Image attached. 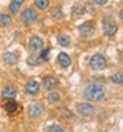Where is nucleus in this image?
Here are the masks:
<instances>
[{
	"mask_svg": "<svg viewBox=\"0 0 123 132\" xmlns=\"http://www.w3.org/2000/svg\"><path fill=\"white\" fill-rule=\"evenodd\" d=\"M83 96L87 99V101H91V102H98V101H102L105 98V91L102 87H99L97 85H91L89 86L87 89L83 93Z\"/></svg>",
	"mask_w": 123,
	"mask_h": 132,
	"instance_id": "obj_1",
	"label": "nucleus"
},
{
	"mask_svg": "<svg viewBox=\"0 0 123 132\" xmlns=\"http://www.w3.org/2000/svg\"><path fill=\"white\" fill-rule=\"evenodd\" d=\"M118 30V27L115 24L114 19L111 17H105L103 20V32L106 36H114Z\"/></svg>",
	"mask_w": 123,
	"mask_h": 132,
	"instance_id": "obj_2",
	"label": "nucleus"
},
{
	"mask_svg": "<svg viewBox=\"0 0 123 132\" xmlns=\"http://www.w3.org/2000/svg\"><path fill=\"white\" fill-rule=\"evenodd\" d=\"M90 66L94 70H102L106 68V58L102 54H95L90 60Z\"/></svg>",
	"mask_w": 123,
	"mask_h": 132,
	"instance_id": "obj_3",
	"label": "nucleus"
},
{
	"mask_svg": "<svg viewBox=\"0 0 123 132\" xmlns=\"http://www.w3.org/2000/svg\"><path fill=\"white\" fill-rule=\"evenodd\" d=\"M36 19H37V13H36V11L32 9V8H27L21 12V20H23L25 24L35 23Z\"/></svg>",
	"mask_w": 123,
	"mask_h": 132,
	"instance_id": "obj_4",
	"label": "nucleus"
},
{
	"mask_svg": "<svg viewBox=\"0 0 123 132\" xmlns=\"http://www.w3.org/2000/svg\"><path fill=\"white\" fill-rule=\"evenodd\" d=\"M77 111L82 116H91L95 110L91 104H89V103H80L77 106Z\"/></svg>",
	"mask_w": 123,
	"mask_h": 132,
	"instance_id": "obj_5",
	"label": "nucleus"
},
{
	"mask_svg": "<svg viewBox=\"0 0 123 132\" xmlns=\"http://www.w3.org/2000/svg\"><path fill=\"white\" fill-rule=\"evenodd\" d=\"M42 46H44V42H42V40L40 37H36V36L30 37V40H29V49L33 53L40 52L42 49Z\"/></svg>",
	"mask_w": 123,
	"mask_h": 132,
	"instance_id": "obj_6",
	"label": "nucleus"
},
{
	"mask_svg": "<svg viewBox=\"0 0 123 132\" xmlns=\"http://www.w3.org/2000/svg\"><path fill=\"white\" fill-rule=\"evenodd\" d=\"M42 111H44V108H42V106H41L40 103H33V104H30V106L28 107V110H27L28 115L32 116V118L40 116V115L42 114Z\"/></svg>",
	"mask_w": 123,
	"mask_h": 132,
	"instance_id": "obj_7",
	"label": "nucleus"
},
{
	"mask_svg": "<svg viewBox=\"0 0 123 132\" xmlns=\"http://www.w3.org/2000/svg\"><path fill=\"white\" fill-rule=\"evenodd\" d=\"M40 90V85L36 82V81H29L27 82L25 85V91L29 94V95H36Z\"/></svg>",
	"mask_w": 123,
	"mask_h": 132,
	"instance_id": "obj_8",
	"label": "nucleus"
},
{
	"mask_svg": "<svg viewBox=\"0 0 123 132\" xmlns=\"http://www.w3.org/2000/svg\"><path fill=\"white\" fill-rule=\"evenodd\" d=\"M42 85H44V87H45L47 90H54L56 87H57V79L56 78H53V77H45L44 78V81H42Z\"/></svg>",
	"mask_w": 123,
	"mask_h": 132,
	"instance_id": "obj_9",
	"label": "nucleus"
},
{
	"mask_svg": "<svg viewBox=\"0 0 123 132\" xmlns=\"http://www.w3.org/2000/svg\"><path fill=\"white\" fill-rule=\"evenodd\" d=\"M4 110L8 114H15L19 110V106H17V103L13 101V99H8V101L4 103Z\"/></svg>",
	"mask_w": 123,
	"mask_h": 132,
	"instance_id": "obj_10",
	"label": "nucleus"
},
{
	"mask_svg": "<svg viewBox=\"0 0 123 132\" xmlns=\"http://www.w3.org/2000/svg\"><path fill=\"white\" fill-rule=\"evenodd\" d=\"M2 96H3L4 99H15V96H16V89H15L13 86H7V87H4Z\"/></svg>",
	"mask_w": 123,
	"mask_h": 132,
	"instance_id": "obj_11",
	"label": "nucleus"
},
{
	"mask_svg": "<svg viewBox=\"0 0 123 132\" xmlns=\"http://www.w3.org/2000/svg\"><path fill=\"white\" fill-rule=\"evenodd\" d=\"M80 32L83 36H91L93 32H94V27H93L91 23H85L83 25L80 27Z\"/></svg>",
	"mask_w": 123,
	"mask_h": 132,
	"instance_id": "obj_12",
	"label": "nucleus"
},
{
	"mask_svg": "<svg viewBox=\"0 0 123 132\" xmlns=\"http://www.w3.org/2000/svg\"><path fill=\"white\" fill-rule=\"evenodd\" d=\"M58 62H60V65L62 66V68H68L72 61H70V57L66 53H60L58 54Z\"/></svg>",
	"mask_w": 123,
	"mask_h": 132,
	"instance_id": "obj_13",
	"label": "nucleus"
},
{
	"mask_svg": "<svg viewBox=\"0 0 123 132\" xmlns=\"http://www.w3.org/2000/svg\"><path fill=\"white\" fill-rule=\"evenodd\" d=\"M23 3H24V0H13V2L9 4V8H8L11 11V13H17Z\"/></svg>",
	"mask_w": 123,
	"mask_h": 132,
	"instance_id": "obj_14",
	"label": "nucleus"
},
{
	"mask_svg": "<svg viewBox=\"0 0 123 132\" xmlns=\"http://www.w3.org/2000/svg\"><path fill=\"white\" fill-rule=\"evenodd\" d=\"M17 61H19V57L16 56L15 53H7L4 56V62L7 65H15Z\"/></svg>",
	"mask_w": 123,
	"mask_h": 132,
	"instance_id": "obj_15",
	"label": "nucleus"
},
{
	"mask_svg": "<svg viewBox=\"0 0 123 132\" xmlns=\"http://www.w3.org/2000/svg\"><path fill=\"white\" fill-rule=\"evenodd\" d=\"M35 4L39 9H45L49 5V0H35Z\"/></svg>",
	"mask_w": 123,
	"mask_h": 132,
	"instance_id": "obj_16",
	"label": "nucleus"
},
{
	"mask_svg": "<svg viewBox=\"0 0 123 132\" xmlns=\"http://www.w3.org/2000/svg\"><path fill=\"white\" fill-rule=\"evenodd\" d=\"M9 24H11V16L0 15V25H9Z\"/></svg>",
	"mask_w": 123,
	"mask_h": 132,
	"instance_id": "obj_17",
	"label": "nucleus"
},
{
	"mask_svg": "<svg viewBox=\"0 0 123 132\" xmlns=\"http://www.w3.org/2000/svg\"><path fill=\"white\" fill-rule=\"evenodd\" d=\"M58 42H60L61 46H68L69 44H70V40H69L68 36H60L58 37Z\"/></svg>",
	"mask_w": 123,
	"mask_h": 132,
	"instance_id": "obj_18",
	"label": "nucleus"
},
{
	"mask_svg": "<svg viewBox=\"0 0 123 132\" xmlns=\"http://www.w3.org/2000/svg\"><path fill=\"white\" fill-rule=\"evenodd\" d=\"M111 81H113L114 83L122 85V82H123V77H122V73H118V74L113 75V77H111Z\"/></svg>",
	"mask_w": 123,
	"mask_h": 132,
	"instance_id": "obj_19",
	"label": "nucleus"
},
{
	"mask_svg": "<svg viewBox=\"0 0 123 132\" xmlns=\"http://www.w3.org/2000/svg\"><path fill=\"white\" fill-rule=\"evenodd\" d=\"M58 99H60V96H58L57 93H50L49 96H48V101H49L50 103H57Z\"/></svg>",
	"mask_w": 123,
	"mask_h": 132,
	"instance_id": "obj_20",
	"label": "nucleus"
},
{
	"mask_svg": "<svg viewBox=\"0 0 123 132\" xmlns=\"http://www.w3.org/2000/svg\"><path fill=\"white\" fill-rule=\"evenodd\" d=\"M48 132H65V131L61 127H58V126H50L48 128Z\"/></svg>",
	"mask_w": 123,
	"mask_h": 132,
	"instance_id": "obj_21",
	"label": "nucleus"
},
{
	"mask_svg": "<svg viewBox=\"0 0 123 132\" xmlns=\"http://www.w3.org/2000/svg\"><path fill=\"white\" fill-rule=\"evenodd\" d=\"M48 54H49V50H44L41 54V60H48Z\"/></svg>",
	"mask_w": 123,
	"mask_h": 132,
	"instance_id": "obj_22",
	"label": "nucleus"
},
{
	"mask_svg": "<svg viewBox=\"0 0 123 132\" xmlns=\"http://www.w3.org/2000/svg\"><path fill=\"white\" fill-rule=\"evenodd\" d=\"M93 2H94L95 4H98V5H103V4L107 3V0H93Z\"/></svg>",
	"mask_w": 123,
	"mask_h": 132,
	"instance_id": "obj_23",
	"label": "nucleus"
},
{
	"mask_svg": "<svg viewBox=\"0 0 123 132\" xmlns=\"http://www.w3.org/2000/svg\"><path fill=\"white\" fill-rule=\"evenodd\" d=\"M28 63H30V65H37L39 62H37L36 58H28Z\"/></svg>",
	"mask_w": 123,
	"mask_h": 132,
	"instance_id": "obj_24",
	"label": "nucleus"
},
{
	"mask_svg": "<svg viewBox=\"0 0 123 132\" xmlns=\"http://www.w3.org/2000/svg\"><path fill=\"white\" fill-rule=\"evenodd\" d=\"M74 11H75V12H78V13H82V12H85V9H83L82 7H75V8H74Z\"/></svg>",
	"mask_w": 123,
	"mask_h": 132,
	"instance_id": "obj_25",
	"label": "nucleus"
},
{
	"mask_svg": "<svg viewBox=\"0 0 123 132\" xmlns=\"http://www.w3.org/2000/svg\"><path fill=\"white\" fill-rule=\"evenodd\" d=\"M102 132H105V131H102Z\"/></svg>",
	"mask_w": 123,
	"mask_h": 132,
	"instance_id": "obj_26",
	"label": "nucleus"
}]
</instances>
